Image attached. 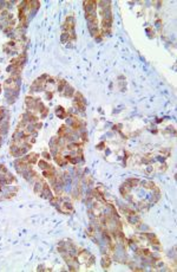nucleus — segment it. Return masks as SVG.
Instances as JSON below:
<instances>
[{"mask_svg": "<svg viewBox=\"0 0 177 272\" xmlns=\"http://www.w3.org/2000/svg\"><path fill=\"white\" fill-rule=\"evenodd\" d=\"M84 6V11L85 13H90V12H95L97 10V1L95 0H87V1L83 3Z\"/></svg>", "mask_w": 177, "mask_h": 272, "instance_id": "nucleus-1", "label": "nucleus"}, {"mask_svg": "<svg viewBox=\"0 0 177 272\" xmlns=\"http://www.w3.org/2000/svg\"><path fill=\"white\" fill-rule=\"evenodd\" d=\"M40 196H41L43 199L48 200V201L54 196V194L51 192V188H50V186H47V184H44V188H43V191H41V193H40Z\"/></svg>", "mask_w": 177, "mask_h": 272, "instance_id": "nucleus-2", "label": "nucleus"}, {"mask_svg": "<svg viewBox=\"0 0 177 272\" xmlns=\"http://www.w3.org/2000/svg\"><path fill=\"white\" fill-rule=\"evenodd\" d=\"M44 181L43 180H40V179H38L36 182H33V191H34V193L36 194H39L40 195V193H41V191H43V188H44Z\"/></svg>", "mask_w": 177, "mask_h": 272, "instance_id": "nucleus-3", "label": "nucleus"}, {"mask_svg": "<svg viewBox=\"0 0 177 272\" xmlns=\"http://www.w3.org/2000/svg\"><path fill=\"white\" fill-rule=\"evenodd\" d=\"M111 264H112V258H111V256H110V254H103V257H102V266H103L104 268H109Z\"/></svg>", "mask_w": 177, "mask_h": 272, "instance_id": "nucleus-4", "label": "nucleus"}, {"mask_svg": "<svg viewBox=\"0 0 177 272\" xmlns=\"http://www.w3.org/2000/svg\"><path fill=\"white\" fill-rule=\"evenodd\" d=\"M74 94H76V90H74L71 85H69V84H67L62 95H63L64 97H69V98H70V97H73V96H74Z\"/></svg>", "mask_w": 177, "mask_h": 272, "instance_id": "nucleus-5", "label": "nucleus"}, {"mask_svg": "<svg viewBox=\"0 0 177 272\" xmlns=\"http://www.w3.org/2000/svg\"><path fill=\"white\" fill-rule=\"evenodd\" d=\"M140 187H143L144 189H146V191H151L156 185L152 182V181H148V180H143V181H140V185H139Z\"/></svg>", "mask_w": 177, "mask_h": 272, "instance_id": "nucleus-6", "label": "nucleus"}, {"mask_svg": "<svg viewBox=\"0 0 177 272\" xmlns=\"http://www.w3.org/2000/svg\"><path fill=\"white\" fill-rule=\"evenodd\" d=\"M66 85H67V82L65 79H58L57 81V90H58V93L63 94V91L65 90Z\"/></svg>", "mask_w": 177, "mask_h": 272, "instance_id": "nucleus-7", "label": "nucleus"}, {"mask_svg": "<svg viewBox=\"0 0 177 272\" xmlns=\"http://www.w3.org/2000/svg\"><path fill=\"white\" fill-rule=\"evenodd\" d=\"M126 184L133 189V188H137V187H139V185H140V180L139 179H136V177H132V179H129V180H126Z\"/></svg>", "mask_w": 177, "mask_h": 272, "instance_id": "nucleus-8", "label": "nucleus"}, {"mask_svg": "<svg viewBox=\"0 0 177 272\" xmlns=\"http://www.w3.org/2000/svg\"><path fill=\"white\" fill-rule=\"evenodd\" d=\"M55 115H57V117H59V118H65L66 115H67V111H66L63 107L58 105V107L55 108Z\"/></svg>", "mask_w": 177, "mask_h": 272, "instance_id": "nucleus-9", "label": "nucleus"}, {"mask_svg": "<svg viewBox=\"0 0 177 272\" xmlns=\"http://www.w3.org/2000/svg\"><path fill=\"white\" fill-rule=\"evenodd\" d=\"M51 166H52V165H50L48 161H46V160H39V161H38V167H39L41 170H46V169H48Z\"/></svg>", "mask_w": 177, "mask_h": 272, "instance_id": "nucleus-10", "label": "nucleus"}, {"mask_svg": "<svg viewBox=\"0 0 177 272\" xmlns=\"http://www.w3.org/2000/svg\"><path fill=\"white\" fill-rule=\"evenodd\" d=\"M60 42H62V43H64V44H65V43L71 42V40H70V36H69V33H67V32H63V33H62Z\"/></svg>", "mask_w": 177, "mask_h": 272, "instance_id": "nucleus-11", "label": "nucleus"}, {"mask_svg": "<svg viewBox=\"0 0 177 272\" xmlns=\"http://www.w3.org/2000/svg\"><path fill=\"white\" fill-rule=\"evenodd\" d=\"M166 168H168L166 163H162V165H158V167H157V172H159V173H164V172L166 170Z\"/></svg>", "mask_w": 177, "mask_h": 272, "instance_id": "nucleus-12", "label": "nucleus"}, {"mask_svg": "<svg viewBox=\"0 0 177 272\" xmlns=\"http://www.w3.org/2000/svg\"><path fill=\"white\" fill-rule=\"evenodd\" d=\"M41 156H43V160H46V161H50V160L52 159V156H51V153H47V152H43Z\"/></svg>", "mask_w": 177, "mask_h": 272, "instance_id": "nucleus-13", "label": "nucleus"}, {"mask_svg": "<svg viewBox=\"0 0 177 272\" xmlns=\"http://www.w3.org/2000/svg\"><path fill=\"white\" fill-rule=\"evenodd\" d=\"M48 111H50V110H48V108H46V107H45V108H44V109L39 112V116L44 118V117H46V115H48Z\"/></svg>", "mask_w": 177, "mask_h": 272, "instance_id": "nucleus-14", "label": "nucleus"}, {"mask_svg": "<svg viewBox=\"0 0 177 272\" xmlns=\"http://www.w3.org/2000/svg\"><path fill=\"white\" fill-rule=\"evenodd\" d=\"M52 96H53V93L52 91H46V94H45V97H46V100H52Z\"/></svg>", "mask_w": 177, "mask_h": 272, "instance_id": "nucleus-15", "label": "nucleus"}, {"mask_svg": "<svg viewBox=\"0 0 177 272\" xmlns=\"http://www.w3.org/2000/svg\"><path fill=\"white\" fill-rule=\"evenodd\" d=\"M103 148H105V143H104V142L99 143V144H98V147H97V149H99V150H100V149H103Z\"/></svg>", "mask_w": 177, "mask_h": 272, "instance_id": "nucleus-16", "label": "nucleus"}]
</instances>
